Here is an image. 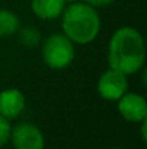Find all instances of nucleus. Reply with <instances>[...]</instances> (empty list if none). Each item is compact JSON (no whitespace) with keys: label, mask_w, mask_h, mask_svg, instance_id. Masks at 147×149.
Returning a JSON list of instances; mask_svg holds the SVG:
<instances>
[{"label":"nucleus","mask_w":147,"mask_h":149,"mask_svg":"<svg viewBox=\"0 0 147 149\" xmlns=\"http://www.w3.org/2000/svg\"><path fill=\"white\" fill-rule=\"evenodd\" d=\"M107 59L110 68L126 75L136 74L143 68L146 59V48L141 33L131 26L117 29L110 39Z\"/></svg>","instance_id":"1"},{"label":"nucleus","mask_w":147,"mask_h":149,"mask_svg":"<svg viewBox=\"0 0 147 149\" xmlns=\"http://www.w3.org/2000/svg\"><path fill=\"white\" fill-rule=\"evenodd\" d=\"M101 19L97 9L88 3L74 1L62 12V31L74 44L87 45L99 33Z\"/></svg>","instance_id":"2"},{"label":"nucleus","mask_w":147,"mask_h":149,"mask_svg":"<svg viewBox=\"0 0 147 149\" xmlns=\"http://www.w3.org/2000/svg\"><path fill=\"white\" fill-rule=\"evenodd\" d=\"M42 58L49 68L65 70L75 58L74 42L63 33H53L43 42Z\"/></svg>","instance_id":"3"},{"label":"nucleus","mask_w":147,"mask_h":149,"mask_svg":"<svg viewBox=\"0 0 147 149\" xmlns=\"http://www.w3.org/2000/svg\"><path fill=\"white\" fill-rule=\"evenodd\" d=\"M10 141L14 149H43L45 136L42 130L29 122L16 125L10 130Z\"/></svg>","instance_id":"4"},{"label":"nucleus","mask_w":147,"mask_h":149,"mask_svg":"<svg viewBox=\"0 0 147 149\" xmlns=\"http://www.w3.org/2000/svg\"><path fill=\"white\" fill-rule=\"evenodd\" d=\"M127 88H128L127 75L114 68L107 70L99 77L97 83L98 94L108 101H117L124 93H127Z\"/></svg>","instance_id":"5"},{"label":"nucleus","mask_w":147,"mask_h":149,"mask_svg":"<svg viewBox=\"0 0 147 149\" xmlns=\"http://www.w3.org/2000/svg\"><path fill=\"white\" fill-rule=\"evenodd\" d=\"M120 114L131 123H140L147 119V103L141 94L124 93L117 100Z\"/></svg>","instance_id":"6"},{"label":"nucleus","mask_w":147,"mask_h":149,"mask_svg":"<svg viewBox=\"0 0 147 149\" xmlns=\"http://www.w3.org/2000/svg\"><path fill=\"white\" fill-rule=\"evenodd\" d=\"M26 107V100L20 90L6 88L0 91V114L6 119H16Z\"/></svg>","instance_id":"7"},{"label":"nucleus","mask_w":147,"mask_h":149,"mask_svg":"<svg viewBox=\"0 0 147 149\" xmlns=\"http://www.w3.org/2000/svg\"><path fill=\"white\" fill-rule=\"evenodd\" d=\"M32 12L43 19L52 20L62 15L65 9V0H32Z\"/></svg>","instance_id":"8"},{"label":"nucleus","mask_w":147,"mask_h":149,"mask_svg":"<svg viewBox=\"0 0 147 149\" xmlns=\"http://www.w3.org/2000/svg\"><path fill=\"white\" fill-rule=\"evenodd\" d=\"M19 31V17L12 10H0V38L10 36Z\"/></svg>","instance_id":"9"},{"label":"nucleus","mask_w":147,"mask_h":149,"mask_svg":"<svg viewBox=\"0 0 147 149\" xmlns=\"http://www.w3.org/2000/svg\"><path fill=\"white\" fill-rule=\"evenodd\" d=\"M17 32H19V41L25 47L32 48V47H36L41 42V32L33 26H25Z\"/></svg>","instance_id":"10"},{"label":"nucleus","mask_w":147,"mask_h":149,"mask_svg":"<svg viewBox=\"0 0 147 149\" xmlns=\"http://www.w3.org/2000/svg\"><path fill=\"white\" fill-rule=\"evenodd\" d=\"M10 123H9V119L3 117L0 114V148L4 146L9 141H10Z\"/></svg>","instance_id":"11"},{"label":"nucleus","mask_w":147,"mask_h":149,"mask_svg":"<svg viewBox=\"0 0 147 149\" xmlns=\"http://www.w3.org/2000/svg\"><path fill=\"white\" fill-rule=\"evenodd\" d=\"M114 0H85V3H88L90 6H92V7H105V6H108V4H111Z\"/></svg>","instance_id":"12"},{"label":"nucleus","mask_w":147,"mask_h":149,"mask_svg":"<svg viewBox=\"0 0 147 149\" xmlns=\"http://www.w3.org/2000/svg\"><path fill=\"white\" fill-rule=\"evenodd\" d=\"M74 1H78V0H65V3H74Z\"/></svg>","instance_id":"13"},{"label":"nucleus","mask_w":147,"mask_h":149,"mask_svg":"<svg viewBox=\"0 0 147 149\" xmlns=\"http://www.w3.org/2000/svg\"><path fill=\"white\" fill-rule=\"evenodd\" d=\"M115 149H121V148H115Z\"/></svg>","instance_id":"14"}]
</instances>
